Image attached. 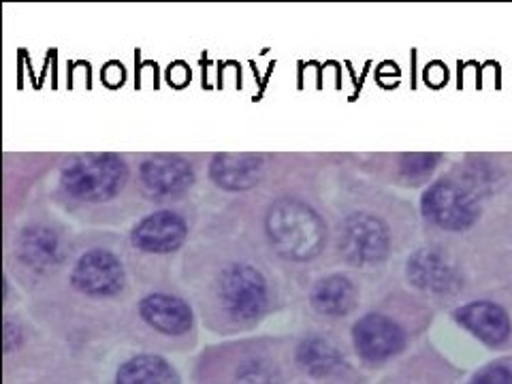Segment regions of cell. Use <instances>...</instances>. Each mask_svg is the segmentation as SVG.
<instances>
[{"label": "cell", "mask_w": 512, "mask_h": 384, "mask_svg": "<svg viewBox=\"0 0 512 384\" xmlns=\"http://www.w3.org/2000/svg\"><path fill=\"white\" fill-rule=\"evenodd\" d=\"M265 229L278 254L291 261H310L325 246L327 231L310 205L297 199H280L269 207Z\"/></svg>", "instance_id": "6da1fadb"}, {"label": "cell", "mask_w": 512, "mask_h": 384, "mask_svg": "<svg viewBox=\"0 0 512 384\" xmlns=\"http://www.w3.org/2000/svg\"><path fill=\"white\" fill-rule=\"evenodd\" d=\"M128 180V167L116 154H79L62 169L60 182L71 197L107 201L116 197Z\"/></svg>", "instance_id": "7a4b0ae2"}, {"label": "cell", "mask_w": 512, "mask_h": 384, "mask_svg": "<svg viewBox=\"0 0 512 384\" xmlns=\"http://www.w3.org/2000/svg\"><path fill=\"white\" fill-rule=\"evenodd\" d=\"M421 212L434 227L448 233H461L476 224L480 216V197L468 184L442 178L423 192Z\"/></svg>", "instance_id": "3957f363"}, {"label": "cell", "mask_w": 512, "mask_h": 384, "mask_svg": "<svg viewBox=\"0 0 512 384\" xmlns=\"http://www.w3.org/2000/svg\"><path fill=\"white\" fill-rule=\"evenodd\" d=\"M340 250L344 259L357 267L378 265L391 252V231L374 214H352L342 224Z\"/></svg>", "instance_id": "277c9868"}, {"label": "cell", "mask_w": 512, "mask_h": 384, "mask_svg": "<svg viewBox=\"0 0 512 384\" xmlns=\"http://www.w3.org/2000/svg\"><path fill=\"white\" fill-rule=\"evenodd\" d=\"M220 301L235 320L259 318L267 306V282L250 265H231L220 278Z\"/></svg>", "instance_id": "5b68a950"}, {"label": "cell", "mask_w": 512, "mask_h": 384, "mask_svg": "<svg viewBox=\"0 0 512 384\" xmlns=\"http://www.w3.org/2000/svg\"><path fill=\"white\" fill-rule=\"evenodd\" d=\"M410 284L427 295H455L461 291L463 276L455 261L440 248H421L406 263Z\"/></svg>", "instance_id": "8992f818"}, {"label": "cell", "mask_w": 512, "mask_h": 384, "mask_svg": "<svg viewBox=\"0 0 512 384\" xmlns=\"http://www.w3.org/2000/svg\"><path fill=\"white\" fill-rule=\"evenodd\" d=\"M71 284L88 297H114L124 288V267L114 252L94 248L79 256Z\"/></svg>", "instance_id": "52a82bcc"}, {"label": "cell", "mask_w": 512, "mask_h": 384, "mask_svg": "<svg viewBox=\"0 0 512 384\" xmlns=\"http://www.w3.org/2000/svg\"><path fill=\"white\" fill-rule=\"evenodd\" d=\"M352 340H355V348L365 361L382 363L404 348L406 333L389 316L367 314L352 327Z\"/></svg>", "instance_id": "ba28073f"}, {"label": "cell", "mask_w": 512, "mask_h": 384, "mask_svg": "<svg viewBox=\"0 0 512 384\" xmlns=\"http://www.w3.org/2000/svg\"><path fill=\"white\" fill-rule=\"evenodd\" d=\"M457 323L487 346H502L510 340L512 318L502 303L476 299L455 310Z\"/></svg>", "instance_id": "9c48e42d"}, {"label": "cell", "mask_w": 512, "mask_h": 384, "mask_svg": "<svg viewBox=\"0 0 512 384\" xmlns=\"http://www.w3.org/2000/svg\"><path fill=\"white\" fill-rule=\"evenodd\" d=\"M143 188L154 197H175L195 184V171L180 156L158 154L143 160L139 169Z\"/></svg>", "instance_id": "30bf717a"}, {"label": "cell", "mask_w": 512, "mask_h": 384, "mask_svg": "<svg viewBox=\"0 0 512 384\" xmlns=\"http://www.w3.org/2000/svg\"><path fill=\"white\" fill-rule=\"evenodd\" d=\"M188 227L180 214L160 210L143 218L133 229V246L143 252L167 254L182 248L186 242Z\"/></svg>", "instance_id": "8fae6325"}, {"label": "cell", "mask_w": 512, "mask_h": 384, "mask_svg": "<svg viewBox=\"0 0 512 384\" xmlns=\"http://www.w3.org/2000/svg\"><path fill=\"white\" fill-rule=\"evenodd\" d=\"M263 156L246 152L216 154L210 165V178L222 190H248L263 178Z\"/></svg>", "instance_id": "7c38bea8"}, {"label": "cell", "mask_w": 512, "mask_h": 384, "mask_svg": "<svg viewBox=\"0 0 512 384\" xmlns=\"http://www.w3.org/2000/svg\"><path fill=\"white\" fill-rule=\"evenodd\" d=\"M139 314L152 329L167 335H182L192 327V310L188 303L167 293H154L141 299Z\"/></svg>", "instance_id": "4fadbf2b"}, {"label": "cell", "mask_w": 512, "mask_h": 384, "mask_svg": "<svg viewBox=\"0 0 512 384\" xmlns=\"http://www.w3.org/2000/svg\"><path fill=\"white\" fill-rule=\"evenodd\" d=\"M359 299V291L355 282L346 276H327L318 280L312 288V308L325 316H346L355 310Z\"/></svg>", "instance_id": "5bb4252c"}, {"label": "cell", "mask_w": 512, "mask_h": 384, "mask_svg": "<svg viewBox=\"0 0 512 384\" xmlns=\"http://www.w3.org/2000/svg\"><path fill=\"white\" fill-rule=\"evenodd\" d=\"M18 254L28 267H52L62 259L60 237L52 229L41 227V224H32V227L24 229L18 237Z\"/></svg>", "instance_id": "9a60e30c"}, {"label": "cell", "mask_w": 512, "mask_h": 384, "mask_svg": "<svg viewBox=\"0 0 512 384\" xmlns=\"http://www.w3.org/2000/svg\"><path fill=\"white\" fill-rule=\"evenodd\" d=\"M116 384H180V378L165 359L137 355L120 365Z\"/></svg>", "instance_id": "2e32d148"}, {"label": "cell", "mask_w": 512, "mask_h": 384, "mask_svg": "<svg viewBox=\"0 0 512 384\" xmlns=\"http://www.w3.org/2000/svg\"><path fill=\"white\" fill-rule=\"evenodd\" d=\"M297 361L303 370L310 372L312 376H327L342 365V355L340 350L327 340L310 338L299 346Z\"/></svg>", "instance_id": "e0dca14e"}, {"label": "cell", "mask_w": 512, "mask_h": 384, "mask_svg": "<svg viewBox=\"0 0 512 384\" xmlns=\"http://www.w3.org/2000/svg\"><path fill=\"white\" fill-rule=\"evenodd\" d=\"M442 160V154H402L399 156V169L406 175L408 180H425L427 175H431Z\"/></svg>", "instance_id": "ac0fdd59"}, {"label": "cell", "mask_w": 512, "mask_h": 384, "mask_svg": "<svg viewBox=\"0 0 512 384\" xmlns=\"http://www.w3.org/2000/svg\"><path fill=\"white\" fill-rule=\"evenodd\" d=\"M470 384H512V370L506 365H489L478 372Z\"/></svg>", "instance_id": "d6986e66"}]
</instances>
